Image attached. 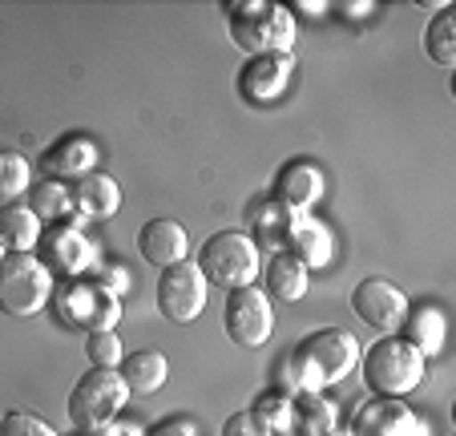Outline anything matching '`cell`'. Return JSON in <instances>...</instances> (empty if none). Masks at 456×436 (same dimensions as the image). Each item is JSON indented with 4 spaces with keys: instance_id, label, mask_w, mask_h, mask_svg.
Segmentation results:
<instances>
[{
    "instance_id": "cell-1",
    "label": "cell",
    "mask_w": 456,
    "mask_h": 436,
    "mask_svg": "<svg viewBox=\"0 0 456 436\" xmlns=\"http://www.w3.org/2000/svg\"><path fill=\"white\" fill-rule=\"evenodd\" d=\"M355 364H360V340L344 327H328V332L307 335L299 348H291L279 359L275 388L287 396L323 392L328 384H339Z\"/></svg>"
},
{
    "instance_id": "cell-2",
    "label": "cell",
    "mask_w": 456,
    "mask_h": 436,
    "mask_svg": "<svg viewBox=\"0 0 456 436\" xmlns=\"http://www.w3.org/2000/svg\"><path fill=\"white\" fill-rule=\"evenodd\" d=\"M226 25L239 49L250 57H283L295 53V17L275 0H226Z\"/></svg>"
},
{
    "instance_id": "cell-3",
    "label": "cell",
    "mask_w": 456,
    "mask_h": 436,
    "mask_svg": "<svg viewBox=\"0 0 456 436\" xmlns=\"http://www.w3.org/2000/svg\"><path fill=\"white\" fill-rule=\"evenodd\" d=\"M363 380L376 396H392V400H404L408 392L424 384V356L412 348L408 340H376L363 351Z\"/></svg>"
},
{
    "instance_id": "cell-4",
    "label": "cell",
    "mask_w": 456,
    "mask_h": 436,
    "mask_svg": "<svg viewBox=\"0 0 456 436\" xmlns=\"http://www.w3.org/2000/svg\"><path fill=\"white\" fill-rule=\"evenodd\" d=\"M53 271L41 259L28 251V255H4L0 259V311L4 316H37L45 303L53 300Z\"/></svg>"
},
{
    "instance_id": "cell-5",
    "label": "cell",
    "mask_w": 456,
    "mask_h": 436,
    "mask_svg": "<svg viewBox=\"0 0 456 436\" xmlns=\"http://www.w3.org/2000/svg\"><path fill=\"white\" fill-rule=\"evenodd\" d=\"M126 400H129V388L121 384L118 372L94 368V372H86L69 392V424L77 428V432H102L110 420H118Z\"/></svg>"
},
{
    "instance_id": "cell-6",
    "label": "cell",
    "mask_w": 456,
    "mask_h": 436,
    "mask_svg": "<svg viewBox=\"0 0 456 436\" xmlns=\"http://www.w3.org/2000/svg\"><path fill=\"white\" fill-rule=\"evenodd\" d=\"M199 271L207 275V283L226 291L250 287L258 279V243L242 231H223L215 239L202 243L199 251Z\"/></svg>"
},
{
    "instance_id": "cell-7",
    "label": "cell",
    "mask_w": 456,
    "mask_h": 436,
    "mask_svg": "<svg viewBox=\"0 0 456 436\" xmlns=\"http://www.w3.org/2000/svg\"><path fill=\"white\" fill-rule=\"evenodd\" d=\"M207 295H210L207 275L190 259H182V263L166 267L158 275V311L166 319H174V324H194L202 316V308H207Z\"/></svg>"
},
{
    "instance_id": "cell-8",
    "label": "cell",
    "mask_w": 456,
    "mask_h": 436,
    "mask_svg": "<svg viewBox=\"0 0 456 436\" xmlns=\"http://www.w3.org/2000/svg\"><path fill=\"white\" fill-rule=\"evenodd\" d=\"M226 335H231L239 348H263L275 332V308H271V295L250 283V287L226 291V311H223Z\"/></svg>"
},
{
    "instance_id": "cell-9",
    "label": "cell",
    "mask_w": 456,
    "mask_h": 436,
    "mask_svg": "<svg viewBox=\"0 0 456 436\" xmlns=\"http://www.w3.org/2000/svg\"><path fill=\"white\" fill-rule=\"evenodd\" d=\"M352 311L363 319L368 327H376V332L384 335H396L400 327H404L408 311H412V303H408V295L396 287V283L379 279V275H371V279H360L352 291Z\"/></svg>"
},
{
    "instance_id": "cell-10",
    "label": "cell",
    "mask_w": 456,
    "mask_h": 436,
    "mask_svg": "<svg viewBox=\"0 0 456 436\" xmlns=\"http://www.w3.org/2000/svg\"><path fill=\"white\" fill-rule=\"evenodd\" d=\"M352 436H432L428 420H420L404 400H392V396H376V400H363L352 412Z\"/></svg>"
},
{
    "instance_id": "cell-11",
    "label": "cell",
    "mask_w": 456,
    "mask_h": 436,
    "mask_svg": "<svg viewBox=\"0 0 456 436\" xmlns=\"http://www.w3.org/2000/svg\"><path fill=\"white\" fill-rule=\"evenodd\" d=\"M37 251H41V263L49 267L53 275H81V271H89V267H97V251H94V243L86 239V234L77 231V226H65V223H57V226H49V231H41V243H37Z\"/></svg>"
},
{
    "instance_id": "cell-12",
    "label": "cell",
    "mask_w": 456,
    "mask_h": 436,
    "mask_svg": "<svg viewBox=\"0 0 456 436\" xmlns=\"http://www.w3.org/2000/svg\"><path fill=\"white\" fill-rule=\"evenodd\" d=\"M291 73H295V53H283V57H250L239 73V94L250 105H271L287 94Z\"/></svg>"
},
{
    "instance_id": "cell-13",
    "label": "cell",
    "mask_w": 456,
    "mask_h": 436,
    "mask_svg": "<svg viewBox=\"0 0 456 436\" xmlns=\"http://www.w3.org/2000/svg\"><path fill=\"white\" fill-rule=\"evenodd\" d=\"M110 291H102L97 283H81V279H65L53 287V311L65 327H81V332H94V319H97V308L105 303Z\"/></svg>"
},
{
    "instance_id": "cell-14",
    "label": "cell",
    "mask_w": 456,
    "mask_h": 436,
    "mask_svg": "<svg viewBox=\"0 0 456 436\" xmlns=\"http://www.w3.org/2000/svg\"><path fill=\"white\" fill-rule=\"evenodd\" d=\"M41 170L49 174L53 182L86 178V174L97 170V142L94 137H81V134L61 137L57 145H49V150L41 154Z\"/></svg>"
},
{
    "instance_id": "cell-15",
    "label": "cell",
    "mask_w": 456,
    "mask_h": 436,
    "mask_svg": "<svg viewBox=\"0 0 456 436\" xmlns=\"http://www.w3.org/2000/svg\"><path fill=\"white\" fill-rule=\"evenodd\" d=\"M138 247H142V259H146V263H154L158 271H166V267L186 259L190 239H186V226L174 223V218H150L138 234Z\"/></svg>"
},
{
    "instance_id": "cell-16",
    "label": "cell",
    "mask_w": 456,
    "mask_h": 436,
    "mask_svg": "<svg viewBox=\"0 0 456 436\" xmlns=\"http://www.w3.org/2000/svg\"><path fill=\"white\" fill-rule=\"evenodd\" d=\"M323 198V170L315 162H287L275 178V202L311 210Z\"/></svg>"
},
{
    "instance_id": "cell-17",
    "label": "cell",
    "mask_w": 456,
    "mask_h": 436,
    "mask_svg": "<svg viewBox=\"0 0 456 436\" xmlns=\"http://www.w3.org/2000/svg\"><path fill=\"white\" fill-rule=\"evenodd\" d=\"M118 376L134 396H154L158 388H166V380H170V359L154 348L129 351L118 364Z\"/></svg>"
},
{
    "instance_id": "cell-18",
    "label": "cell",
    "mask_w": 456,
    "mask_h": 436,
    "mask_svg": "<svg viewBox=\"0 0 456 436\" xmlns=\"http://www.w3.org/2000/svg\"><path fill=\"white\" fill-rule=\"evenodd\" d=\"M287 251H291L295 259H299L303 267H328L331 263V231L323 223H319L311 210H303L299 218H295V226H291V234H287Z\"/></svg>"
},
{
    "instance_id": "cell-19",
    "label": "cell",
    "mask_w": 456,
    "mask_h": 436,
    "mask_svg": "<svg viewBox=\"0 0 456 436\" xmlns=\"http://www.w3.org/2000/svg\"><path fill=\"white\" fill-rule=\"evenodd\" d=\"M69 194H73V210H77L81 218H113L121 206V186L102 170L77 178V186H73Z\"/></svg>"
},
{
    "instance_id": "cell-20",
    "label": "cell",
    "mask_w": 456,
    "mask_h": 436,
    "mask_svg": "<svg viewBox=\"0 0 456 436\" xmlns=\"http://www.w3.org/2000/svg\"><path fill=\"white\" fill-rule=\"evenodd\" d=\"M299 214H303V210L275 202V198L258 202L255 210H250V239L263 243V247L287 251V234H291V226H295V218H299Z\"/></svg>"
},
{
    "instance_id": "cell-21",
    "label": "cell",
    "mask_w": 456,
    "mask_h": 436,
    "mask_svg": "<svg viewBox=\"0 0 456 436\" xmlns=\"http://www.w3.org/2000/svg\"><path fill=\"white\" fill-rule=\"evenodd\" d=\"M311 287V271L299 263V259L291 255V251H275L267 263V291L275 295V300L283 303H295L303 300Z\"/></svg>"
},
{
    "instance_id": "cell-22",
    "label": "cell",
    "mask_w": 456,
    "mask_h": 436,
    "mask_svg": "<svg viewBox=\"0 0 456 436\" xmlns=\"http://www.w3.org/2000/svg\"><path fill=\"white\" fill-rule=\"evenodd\" d=\"M444 335H448V324H444V311H440V308H416V311H408L404 340L412 343V348L420 351L424 359L440 356V348H444Z\"/></svg>"
},
{
    "instance_id": "cell-23",
    "label": "cell",
    "mask_w": 456,
    "mask_h": 436,
    "mask_svg": "<svg viewBox=\"0 0 456 436\" xmlns=\"http://www.w3.org/2000/svg\"><path fill=\"white\" fill-rule=\"evenodd\" d=\"M331 428H339V416H336V404H331L328 396L323 392L295 396V424H291L295 436H328Z\"/></svg>"
},
{
    "instance_id": "cell-24",
    "label": "cell",
    "mask_w": 456,
    "mask_h": 436,
    "mask_svg": "<svg viewBox=\"0 0 456 436\" xmlns=\"http://www.w3.org/2000/svg\"><path fill=\"white\" fill-rule=\"evenodd\" d=\"M0 243L17 255H28L41 243V223L28 206H0Z\"/></svg>"
},
{
    "instance_id": "cell-25",
    "label": "cell",
    "mask_w": 456,
    "mask_h": 436,
    "mask_svg": "<svg viewBox=\"0 0 456 436\" xmlns=\"http://www.w3.org/2000/svg\"><path fill=\"white\" fill-rule=\"evenodd\" d=\"M28 210L37 214V223H53V226H57L61 218L73 210L69 186H65V182H53V178L37 182L33 194H28Z\"/></svg>"
},
{
    "instance_id": "cell-26",
    "label": "cell",
    "mask_w": 456,
    "mask_h": 436,
    "mask_svg": "<svg viewBox=\"0 0 456 436\" xmlns=\"http://www.w3.org/2000/svg\"><path fill=\"white\" fill-rule=\"evenodd\" d=\"M424 49H428V57L436 61V65H444V69L456 65V12H452V4L440 9L436 17H432V25L424 29Z\"/></svg>"
},
{
    "instance_id": "cell-27",
    "label": "cell",
    "mask_w": 456,
    "mask_h": 436,
    "mask_svg": "<svg viewBox=\"0 0 456 436\" xmlns=\"http://www.w3.org/2000/svg\"><path fill=\"white\" fill-rule=\"evenodd\" d=\"M255 412L263 424L271 428L275 436H287L291 432V424H295V396H287V392H279V388H271V392H263L255 400Z\"/></svg>"
},
{
    "instance_id": "cell-28",
    "label": "cell",
    "mask_w": 456,
    "mask_h": 436,
    "mask_svg": "<svg viewBox=\"0 0 456 436\" xmlns=\"http://www.w3.org/2000/svg\"><path fill=\"white\" fill-rule=\"evenodd\" d=\"M86 356L94 368H113L118 372V364L126 359V351H121V340L113 332H86Z\"/></svg>"
},
{
    "instance_id": "cell-29",
    "label": "cell",
    "mask_w": 456,
    "mask_h": 436,
    "mask_svg": "<svg viewBox=\"0 0 456 436\" xmlns=\"http://www.w3.org/2000/svg\"><path fill=\"white\" fill-rule=\"evenodd\" d=\"M28 190V162L20 154H0V202H12Z\"/></svg>"
},
{
    "instance_id": "cell-30",
    "label": "cell",
    "mask_w": 456,
    "mask_h": 436,
    "mask_svg": "<svg viewBox=\"0 0 456 436\" xmlns=\"http://www.w3.org/2000/svg\"><path fill=\"white\" fill-rule=\"evenodd\" d=\"M0 436H57V428L45 416H37V412H4Z\"/></svg>"
},
{
    "instance_id": "cell-31",
    "label": "cell",
    "mask_w": 456,
    "mask_h": 436,
    "mask_svg": "<svg viewBox=\"0 0 456 436\" xmlns=\"http://www.w3.org/2000/svg\"><path fill=\"white\" fill-rule=\"evenodd\" d=\"M223 436H275V432H271V428L247 408V412H234V416L226 420V424H223Z\"/></svg>"
},
{
    "instance_id": "cell-32",
    "label": "cell",
    "mask_w": 456,
    "mask_h": 436,
    "mask_svg": "<svg viewBox=\"0 0 456 436\" xmlns=\"http://www.w3.org/2000/svg\"><path fill=\"white\" fill-rule=\"evenodd\" d=\"M97 287L102 291H110V295H121V291L129 287V271L126 267H105V263H97Z\"/></svg>"
},
{
    "instance_id": "cell-33",
    "label": "cell",
    "mask_w": 456,
    "mask_h": 436,
    "mask_svg": "<svg viewBox=\"0 0 456 436\" xmlns=\"http://www.w3.org/2000/svg\"><path fill=\"white\" fill-rule=\"evenodd\" d=\"M146 436H199V428H194V420H186V416H170V420L150 428Z\"/></svg>"
},
{
    "instance_id": "cell-34",
    "label": "cell",
    "mask_w": 456,
    "mask_h": 436,
    "mask_svg": "<svg viewBox=\"0 0 456 436\" xmlns=\"http://www.w3.org/2000/svg\"><path fill=\"white\" fill-rule=\"evenodd\" d=\"M97 436H146V428H138V424H126V420H110V424H105Z\"/></svg>"
},
{
    "instance_id": "cell-35",
    "label": "cell",
    "mask_w": 456,
    "mask_h": 436,
    "mask_svg": "<svg viewBox=\"0 0 456 436\" xmlns=\"http://www.w3.org/2000/svg\"><path fill=\"white\" fill-rule=\"evenodd\" d=\"M339 12H344L347 21H360V17H368L371 12V4H339Z\"/></svg>"
},
{
    "instance_id": "cell-36",
    "label": "cell",
    "mask_w": 456,
    "mask_h": 436,
    "mask_svg": "<svg viewBox=\"0 0 456 436\" xmlns=\"http://www.w3.org/2000/svg\"><path fill=\"white\" fill-rule=\"evenodd\" d=\"M299 12H328V4H307V0H303Z\"/></svg>"
},
{
    "instance_id": "cell-37",
    "label": "cell",
    "mask_w": 456,
    "mask_h": 436,
    "mask_svg": "<svg viewBox=\"0 0 456 436\" xmlns=\"http://www.w3.org/2000/svg\"><path fill=\"white\" fill-rule=\"evenodd\" d=\"M328 436H352V432H347V428H331Z\"/></svg>"
},
{
    "instance_id": "cell-38",
    "label": "cell",
    "mask_w": 456,
    "mask_h": 436,
    "mask_svg": "<svg viewBox=\"0 0 456 436\" xmlns=\"http://www.w3.org/2000/svg\"><path fill=\"white\" fill-rule=\"evenodd\" d=\"M0 259H4V243H0Z\"/></svg>"
},
{
    "instance_id": "cell-39",
    "label": "cell",
    "mask_w": 456,
    "mask_h": 436,
    "mask_svg": "<svg viewBox=\"0 0 456 436\" xmlns=\"http://www.w3.org/2000/svg\"><path fill=\"white\" fill-rule=\"evenodd\" d=\"M77 436H97V432H77Z\"/></svg>"
}]
</instances>
